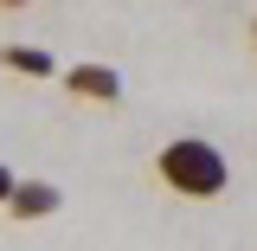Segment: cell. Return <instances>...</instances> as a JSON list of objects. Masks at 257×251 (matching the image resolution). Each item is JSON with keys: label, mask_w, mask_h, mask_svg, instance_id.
Returning <instances> with one entry per match:
<instances>
[{"label": "cell", "mask_w": 257, "mask_h": 251, "mask_svg": "<svg viewBox=\"0 0 257 251\" xmlns=\"http://www.w3.org/2000/svg\"><path fill=\"white\" fill-rule=\"evenodd\" d=\"M20 187V174H13V168H7V161H0V206H7V193Z\"/></svg>", "instance_id": "obj_5"}, {"label": "cell", "mask_w": 257, "mask_h": 251, "mask_svg": "<svg viewBox=\"0 0 257 251\" xmlns=\"http://www.w3.org/2000/svg\"><path fill=\"white\" fill-rule=\"evenodd\" d=\"M20 7H32V0H0V13H20Z\"/></svg>", "instance_id": "obj_6"}, {"label": "cell", "mask_w": 257, "mask_h": 251, "mask_svg": "<svg viewBox=\"0 0 257 251\" xmlns=\"http://www.w3.org/2000/svg\"><path fill=\"white\" fill-rule=\"evenodd\" d=\"M58 206H64V193L52 187V181H20V187L7 193V206H0V213H7V219H20V225H32V219H52Z\"/></svg>", "instance_id": "obj_3"}, {"label": "cell", "mask_w": 257, "mask_h": 251, "mask_svg": "<svg viewBox=\"0 0 257 251\" xmlns=\"http://www.w3.org/2000/svg\"><path fill=\"white\" fill-rule=\"evenodd\" d=\"M251 45H257V13H251Z\"/></svg>", "instance_id": "obj_7"}, {"label": "cell", "mask_w": 257, "mask_h": 251, "mask_svg": "<svg viewBox=\"0 0 257 251\" xmlns=\"http://www.w3.org/2000/svg\"><path fill=\"white\" fill-rule=\"evenodd\" d=\"M0 64L13 71V77H32V84H45V77H58V64H52V52H39V45H0Z\"/></svg>", "instance_id": "obj_4"}, {"label": "cell", "mask_w": 257, "mask_h": 251, "mask_svg": "<svg viewBox=\"0 0 257 251\" xmlns=\"http://www.w3.org/2000/svg\"><path fill=\"white\" fill-rule=\"evenodd\" d=\"M64 91L77 97V103H122V71L116 64H71L64 71Z\"/></svg>", "instance_id": "obj_2"}, {"label": "cell", "mask_w": 257, "mask_h": 251, "mask_svg": "<svg viewBox=\"0 0 257 251\" xmlns=\"http://www.w3.org/2000/svg\"><path fill=\"white\" fill-rule=\"evenodd\" d=\"M155 174H161V187L174 193V200H219V193L231 187V161H225V148L206 142V135H174V142H161Z\"/></svg>", "instance_id": "obj_1"}]
</instances>
